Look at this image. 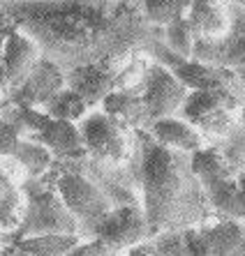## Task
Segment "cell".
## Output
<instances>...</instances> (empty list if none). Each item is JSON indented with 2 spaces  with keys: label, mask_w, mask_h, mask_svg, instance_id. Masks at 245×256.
I'll list each match as a JSON object with an SVG mask.
<instances>
[{
  "label": "cell",
  "mask_w": 245,
  "mask_h": 256,
  "mask_svg": "<svg viewBox=\"0 0 245 256\" xmlns=\"http://www.w3.org/2000/svg\"><path fill=\"white\" fill-rule=\"evenodd\" d=\"M19 30L63 70L86 62H123L160 40L137 2L114 0H40L0 5Z\"/></svg>",
  "instance_id": "cell-1"
},
{
  "label": "cell",
  "mask_w": 245,
  "mask_h": 256,
  "mask_svg": "<svg viewBox=\"0 0 245 256\" xmlns=\"http://www.w3.org/2000/svg\"><path fill=\"white\" fill-rule=\"evenodd\" d=\"M192 180L197 176L190 168V155L162 148L146 136L141 143V187L150 238L173 231V222L183 212L185 196H190Z\"/></svg>",
  "instance_id": "cell-2"
},
{
  "label": "cell",
  "mask_w": 245,
  "mask_h": 256,
  "mask_svg": "<svg viewBox=\"0 0 245 256\" xmlns=\"http://www.w3.org/2000/svg\"><path fill=\"white\" fill-rule=\"evenodd\" d=\"M10 114L21 122L24 136L30 138V141L42 143L51 155L72 157V160L86 155L77 122L58 120L54 116L44 114L42 108H30V106H12Z\"/></svg>",
  "instance_id": "cell-3"
},
{
  "label": "cell",
  "mask_w": 245,
  "mask_h": 256,
  "mask_svg": "<svg viewBox=\"0 0 245 256\" xmlns=\"http://www.w3.org/2000/svg\"><path fill=\"white\" fill-rule=\"evenodd\" d=\"M81 141H84L86 155H90L97 162H107V164H123L130 160L132 148H134V136L130 127L120 125L118 120L107 116L100 108L88 111L81 122Z\"/></svg>",
  "instance_id": "cell-4"
},
{
  "label": "cell",
  "mask_w": 245,
  "mask_h": 256,
  "mask_svg": "<svg viewBox=\"0 0 245 256\" xmlns=\"http://www.w3.org/2000/svg\"><path fill=\"white\" fill-rule=\"evenodd\" d=\"M56 192L60 194L63 203L67 206V210L74 214V220L79 224V236H93V231L97 228L104 217L109 214V210L114 208L111 198L100 190L90 178H86L84 173H65L58 180Z\"/></svg>",
  "instance_id": "cell-5"
},
{
  "label": "cell",
  "mask_w": 245,
  "mask_h": 256,
  "mask_svg": "<svg viewBox=\"0 0 245 256\" xmlns=\"http://www.w3.org/2000/svg\"><path fill=\"white\" fill-rule=\"evenodd\" d=\"M42 233H77L79 236L77 220L67 210L58 192L42 190L28 196L24 220L19 224V238L42 236Z\"/></svg>",
  "instance_id": "cell-6"
},
{
  "label": "cell",
  "mask_w": 245,
  "mask_h": 256,
  "mask_svg": "<svg viewBox=\"0 0 245 256\" xmlns=\"http://www.w3.org/2000/svg\"><path fill=\"white\" fill-rule=\"evenodd\" d=\"M187 92L190 90L180 84V78L167 65L150 60L144 88H141V100H144L146 114H148V125L153 120L178 116Z\"/></svg>",
  "instance_id": "cell-7"
},
{
  "label": "cell",
  "mask_w": 245,
  "mask_h": 256,
  "mask_svg": "<svg viewBox=\"0 0 245 256\" xmlns=\"http://www.w3.org/2000/svg\"><path fill=\"white\" fill-rule=\"evenodd\" d=\"M90 238H100L102 242H107L116 252L132 250V247L141 244L144 240L150 238L144 206H139V203L114 206L107 217L97 224Z\"/></svg>",
  "instance_id": "cell-8"
},
{
  "label": "cell",
  "mask_w": 245,
  "mask_h": 256,
  "mask_svg": "<svg viewBox=\"0 0 245 256\" xmlns=\"http://www.w3.org/2000/svg\"><path fill=\"white\" fill-rule=\"evenodd\" d=\"M40 58H42L40 46L24 30L14 28V32L7 37L5 46L0 51V88L7 92L19 88L28 78Z\"/></svg>",
  "instance_id": "cell-9"
},
{
  "label": "cell",
  "mask_w": 245,
  "mask_h": 256,
  "mask_svg": "<svg viewBox=\"0 0 245 256\" xmlns=\"http://www.w3.org/2000/svg\"><path fill=\"white\" fill-rule=\"evenodd\" d=\"M63 88H65V70L42 56L28 74V78L10 92V102L12 106L42 108Z\"/></svg>",
  "instance_id": "cell-10"
},
{
  "label": "cell",
  "mask_w": 245,
  "mask_h": 256,
  "mask_svg": "<svg viewBox=\"0 0 245 256\" xmlns=\"http://www.w3.org/2000/svg\"><path fill=\"white\" fill-rule=\"evenodd\" d=\"M123 62H86L65 72V86L93 108H100L102 100L116 90V72Z\"/></svg>",
  "instance_id": "cell-11"
},
{
  "label": "cell",
  "mask_w": 245,
  "mask_h": 256,
  "mask_svg": "<svg viewBox=\"0 0 245 256\" xmlns=\"http://www.w3.org/2000/svg\"><path fill=\"white\" fill-rule=\"evenodd\" d=\"M231 0H192V7L187 12V21L192 26L194 40H213V42H224L233 37Z\"/></svg>",
  "instance_id": "cell-12"
},
{
  "label": "cell",
  "mask_w": 245,
  "mask_h": 256,
  "mask_svg": "<svg viewBox=\"0 0 245 256\" xmlns=\"http://www.w3.org/2000/svg\"><path fill=\"white\" fill-rule=\"evenodd\" d=\"M148 136L155 143H160L162 148L173 150V152H183V155H192L197 150L203 148V134L197 127L187 122L180 116H169V118L153 120L148 127Z\"/></svg>",
  "instance_id": "cell-13"
},
{
  "label": "cell",
  "mask_w": 245,
  "mask_h": 256,
  "mask_svg": "<svg viewBox=\"0 0 245 256\" xmlns=\"http://www.w3.org/2000/svg\"><path fill=\"white\" fill-rule=\"evenodd\" d=\"M208 203L215 208L222 220L240 222L245 220V196L238 187L236 176H217V178L199 180Z\"/></svg>",
  "instance_id": "cell-14"
},
{
  "label": "cell",
  "mask_w": 245,
  "mask_h": 256,
  "mask_svg": "<svg viewBox=\"0 0 245 256\" xmlns=\"http://www.w3.org/2000/svg\"><path fill=\"white\" fill-rule=\"evenodd\" d=\"M100 111L118 120L120 125L130 130H146L148 127V114H146L141 92L134 90H111L100 104Z\"/></svg>",
  "instance_id": "cell-15"
},
{
  "label": "cell",
  "mask_w": 245,
  "mask_h": 256,
  "mask_svg": "<svg viewBox=\"0 0 245 256\" xmlns=\"http://www.w3.org/2000/svg\"><path fill=\"white\" fill-rule=\"evenodd\" d=\"M233 104H236V100L229 95V90H222V88L190 90L178 116L197 127L206 116L215 114V111H222V108H233Z\"/></svg>",
  "instance_id": "cell-16"
},
{
  "label": "cell",
  "mask_w": 245,
  "mask_h": 256,
  "mask_svg": "<svg viewBox=\"0 0 245 256\" xmlns=\"http://www.w3.org/2000/svg\"><path fill=\"white\" fill-rule=\"evenodd\" d=\"M201 233L208 242L210 256H236L245 244V226L233 220H222L208 228H201Z\"/></svg>",
  "instance_id": "cell-17"
},
{
  "label": "cell",
  "mask_w": 245,
  "mask_h": 256,
  "mask_svg": "<svg viewBox=\"0 0 245 256\" xmlns=\"http://www.w3.org/2000/svg\"><path fill=\"white\" fill-rule=\"evenodd\" d=\"M81 240L77 233H42L19 238L17 250L28 256H67Z\"/></svg>",
  "instance_id": "cell-18"
},
{
  "label": "cell",
  "mask_w": 245,
  "mask_h": 256,
  "mask_svg": "<svg viewBox=\"0 0 245 256\" xmlns=\"http://www.w3.org/2000/svg\"><path fill=\"white\" fill-rule=\"evenodd\" d=\"M137 5L153 28H164L176 18L187 16L192 0H137Z\"/></svg>",
  "instance_id": "cell-19"
},
{
  "label": "cell",
  "mask_w": 245,
  "mask_h": 256,
  "mask_svg": "<svg viewBox=\"0 0 245 256\" xmlns=\"http://www.w3.org/2000/svg\"><path fill=\"white\" fill-rule=\"evenodd\" d=\"M42 111L58 120H67V122H77L79 125V122L88 116L90 106L84 102V97H79L74 90H70L65 86V88L58 90V92L44 104Z\"/></svg>",
  "instance_id": "cell-20"
},
{
  "label": "cell",
  "mask_w": 245,
  "mask_h": 256,
  "mask_svg": "<svg viewBox=\"0 0 245 256\" xmlns=\"http://www.w3.org/2000/svg\"><path fill=\"white\" fill-rule=\"evenodd\" d=\"M160 42L176 54L178 58H192V51H194V32H192V26L187 21V16L176 18L171 24H167L164 28H160Z\"/></svg>",
  "instance_id": "cell-21"
},
{
  "label": "cell",
  "mask_w": 245,
  "mask_h": 256,
  "mask_svg": "<svg viewBox=\"0 0 245 256\" xmlns=\"http://www.w3.org/2000/svg\"><path fill=\"white\" fill-rule=\"evenodd\" d=\"M14 160L24 166V171L28 173L30 178H37V176H42L51 166L54 155L44 148L42 143L30 141V138H21V143L17 146V152H14Z\"/></svg>",
  "instance_id": "cell-22"
},
{
  "label": "cell",
  "mask_w": 245,
  "mask_h": 256,
  "mask_svg": "<svg viewBox=\"0 0 245 256\" xmlns=\"http://www.w3.org/2000/svg\"><path fill=\"white\" fill-rule=\"evenodd\" d=\"M190 168H192V173L197 176V180L217 178V176H233V171L229 168L224 157H222L217 150L206 148V146L190 155Z\"/></svg>",
  "instance_id": "cell-23"
},
{
  "label": "cell",
  "mask_w": 245,
  "mask_h": 256,
  "mask_svg": "<svg viewBox=\"0 0 245 256\" xmlns=\"http://www.w3.org/2000/svg\"><path fill=\"white\" fill-rule=\"evenodd\" d=\"M21 138H26L21 122H19L10 111H7L5 116H0V155L14 157Z\"/></svg>",
  "instance_id": "cell-24"
},
{
  "label": "cell",
  "mask_w": 245,
  "mask_h": 256,
  "mask_svg": "<svg viewBox=\"0 0 245 256\" xmlns=\"http://www.w3.org/2000/svg\"><path fill=\"white\" fill-rule=\"evenodd\" d=\"M155 254L157 256H187L185 247H183V238L178 231H164L155 236Z\"/></svg>",
  "instance_id": "cell-25"
},
{
  "label": "cell",
  "mask_w": 245,
  "mask_h": 256,
  "mask_svg": "<svg viewBox=\"0 0 245 256\" xmlns=\"http://www.w3.org/2000/svg\"><path fill=\"white\" fill-rule=\"evenodd\" d=\"M231 108H222V111H215V114L206 116L197 125L199 132H208V134H227L231 130Z\"/></svg>",
  "instance_id": "cell-26"
},
{
  "label": "cell",
  "mask_w": 245,
  "mask_h": 256,
  "mask_svg": "<svg viewBox=\"0 0 245 256\" xmlns=\"http://www.w3.org/2000/svg\"><path fill=\"white\" fill-rule=\"evenodd\" d=\"M180 238H183V247H185L187 256H210L208 242L203 238L201 228H183L180 231Z\"/></svg>",
  "instance_id": "cell-27"
},
{
  "label": "cell",
  "mask_w": 245,
  "mask_h": 256,
  "mask_svg": "<svg viewBox=\"0 0 245 256\" xmlns=\"http://www.w3.org/2000/svg\"><path fill=\"white\" fill-rule=\"evenodd\" d=\"M67 256H118V252L111 250L107 242H102L100 238H88L79 240V244L74 247Z\"/></svg>",
  "instance_id": "cell-28"
},
{
  "label": "cell",
  "mask_w": 245,
  "mask_h": 256,
  "mask_svg": "<svg viewBox=\"0 0 245 256\" xmlns=\"http://www.w3.org/2000/svg\"><path fill=\"white\" fill-rule=\"evenodd\" d=\"M14 28H17V26H14V21L10 18V14L0 7V51H3V46H5L7 37L14 32Z\"/></svg>",
  "instance_id": "cell-29"
},
{
  "label": "cell",
  "mask_w": 245,
  "mask_h": 256,
  "mask_svg": "<svg viewBox=\"0 0 245 256\" xmlns=\"http://www.w3.org/2000/svg\"><path fill=\"white\" fill-rule=\"evenodd\" d=\"M24 2H40V0H0V5H24Z\"/></svg>",
  "instance_id": "cell-30"
},
{
  "label": "cell",
  "mask_w": 245,
  "mask_h": 256,
  "mask_svg": "<svg viewBox=\"0 0 245 256\" xmlns=\"http://www.w3.org/2000/svg\"><path fill=\"white\" fill-rule=\"evenodd\" d=\"M236 74H238V81L245 86V65H240V67H236Z\"/></svg>",
  "instance_id": "cell-31"
},
{
  "label": "cell",
  "mask_w": 245,
  "mask_h": 256,
  "mask_svg": "<svg viewBox=\"0 0 245 256\" xmlns=\"http://www.w3.org/2000/svg\"><path fill=\"white\" fill-rule=\"evenodd\" d=\"M236 180H238V187H240V192H243V196H245V171L240 173V176H238Z\"/></svg>",
  "instance_id": "cell-32"
},
{
  "label": "cell",
  "mask_w": 245,
  "mask_h": 256,
  "mask_svg": "<svg viewBox=\"0 0 245 256\" xmlns=\"http://www.w3.org/2000/svg\"><path fill=\"white\" fill-rule=\"evenodd\" d=\"M231 2H233V5H238V7H243V10H245V0H231Z\"/></svg>",
  "instance_id": "cell-33"
},
{
  "label": "cell",
  "mask_w": 245,
  "mask_h": 256,
  "mask_svg": "<svg viewBox=\"0 0 245 256\" xmlns=\"http://www.w3.org/2000/svg\"><path fill=\"white\" fill-rule=\"evenodd\" d=\"M114 2H137V0H114Z\"/></svg>",
  "instance_id": "cell-34"
},
{
  "label": "cell",
  "mask_w": 245,
  "mask_h": 256,
  "mask_svg": "<svg viewBox=\"0 0 245 256\" xmlns=\"http://www.w3.org/2000/svg\"><path fill=\"white\" fill-rule=\"evenodd\" d=\"M14 256H28V254H24V252H17V254H14Z\"/></svg>",
  "instance_id": "cell-35"
}]
</instances>
